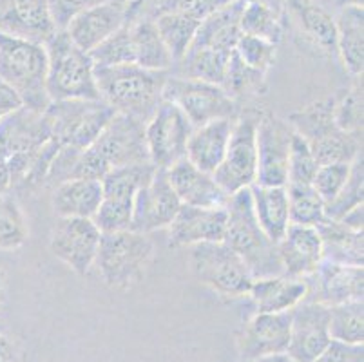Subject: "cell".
I'll return each instance as SVG.
<instances>
[{
    "mask_svg": "<svg viewBox=\"0 0 364 362\" xmlns=\"http://www.w3.org/2000/svg\"><path fill=\"white\" fill-rule=\"evenodd\" d=\"M149 161L145 124L127 115H114L89 147L73 159L69 179L102 181L109 171Z\"/></svg>",
    "mask_w": 364,
    "mask_h": 362,
    "instance_id": "cell-1",
    "label": "cell"
},
{
    "mask_svg": "<svg viewBox=\"0 0 364 362\" xmlns=\"http://www.w3.org/2000/svg\"><path fill=\"white\" fill-rule=\"evenodd\" d=\"M168 71H152L140 65L95 68V78L100 100L118 115L147 122L164 100V87Z\"/></svg>",
    "mask_w": 364,
    "mask_h": 362,
    "instance_id": "cell-2",
    "label": "cell"
},
{
    "mask_svg": "<svg viewBox=\"0 0 364 362\" xmlns=\"http://www.w3.org/2000/svg\"><path fill=\"white\" fill-rule=\"evenodd\" d=\"M227 208V230L223 243L243 257L254 279L283 275L277 243L264 234L257 223L252 207L250 188L230 194L225 203Z\"/></svg>",
    "mask_w": 364,
    "mask_h": 362,
    "instance_id": "cell-3",
    "label": "cell"
},
{
    "mask_svg": "<svg viewBox=\"0 0 364 362\" xmlns=\"http://www.w3.org/2000/svg\"><path fill=\"white\" fill-rule=\"evenodd\" d=\"M44 48L48 53L46 91L51 102L100 100L91 56L69 38L65 29H58Z\"/></svg>",
    "mask_w": 364,
    "mask_h": 362,
    "instance_id": "cell-4",
    "label": "cell"
},
{
    "mask_svg": "<svg viewBox=\"0 0 364 362\" xmlns=\"http://www.w3.org/2000/svg\"><path fill=\"white\" fill-rule=\"evenodd\" d=\"M46 75L48 53L44 46L0 33V78L15 89L24 107L46 111L51 104Z\"/></svg>",
    "mask_w": 364,
    "mask_h": 362,
    "instance_id": "cell-5",
    "label": "cell"
},
{
    "mask_svg": "<svg viewBox=\"0 0 364 362\" xmlns=\"http://www.w3.org/2000/svg\"><path fill=\"white\" fill-rule=\"evenodd\" d=\"M154 257V243L149 234L134 230L102 234L95 267L112 290H129L144 279Z\"/></svg>",
    "mask_w": 364,
    "mask_h": 362,
    "instance_id": "cell-6",
    "label": "cell"
},
{
    "mask_svg": "<svg viewBox=\"0 0 364 362\" xmlns=\"http://www.w3.org/2000/svg\"><path fill=\"white\" fill-rule=\"evenodd\" d=\"M51 139L60 147L85 149L117 115L104 100H60L46 107Z\"/></svg>",
    "mask_w": 364,
    "mask_h": 362,
    "instance_id": "cell-7",
    "label": "cell"
},
{
    "mask_svg": "<svg viewBox=\"0 0 364 362\" xmlns=\"http://www.w3.org/2000/svg\"><path fill=\"white\" fill-rule=\"evenodd\" d=\"M191 270L198 283L221 297L248 295L254 275L240 254L221 243H200L191 247Z\"/></svg>",
    "mask_w": 364,
    "mask_h": 362,
    "instance_id": "cell-8",
    "label": "cell"
},
{
    "mask_svg": "<svg viewBox=\"0 0 364 362\" xmlns=\"http://www.w3.org/2000/svg\"><path fill=\"white\" fill-rule=\"evenodd\" d=\"M164 100L181 109L193 127H201L216 119H236L237 104L221 85L200 80L168 76L164 87Z\"/></svg>",
    "mask_w": 364,
    "mask_h": 362,
    "instance_id": "cell-9",
    "label": "cell"
},
{
    "mask_svg": "<svg viewBox=\"0 0 364 362\" xmlns=\"http://www.w3.org/2000/svg\"><path fill=\"white\" fill-rule=\"evenodd\" d=\"M194 127L180 107L161 100L145 122V144L149 161L156 169H168L185 158Z\"/></svg>",
    "mask_w": 364,
    "mask_h": 362,
    "instance_id": "cell-10",
    "label": "cell"
},
{
    "mask_svg": "<svg viewBox=\"0 0 364 362\" xmlns=\"http://www.w3.org/2000/svg\"><path fill=\"white\" fill-rule=\"evenodd\" d=\"M257 119L240 118L234 124L230 142L220 167L214 171L216 183L228 196L256 183L257 151H256Z\"/></svg>",
    "mask_w": 364,
    "mask_h": 362,
    "instance_id": "cell-11",
    "label": "cell"
},
{
    "mask_svg": "<svg viewBox=\"0 0 364 362\" xmlns=\"http://www.w3.org/2000/svg\"><path fill=\"white\" fill-rule=\"evenodd\" d=\"M102 232L92 219L58 218L51 230L49 250L75 274L85 275L97 261Z\"/></svg>",
    "mask_w": 364,
    "mask_h": 362,
    "instance_id": "cell-12",
    "label": "cell"
},
{
    "mask_svg": "<svg viewBox=\"0 0 364 362\" xmlns=\"http://www.w3.org/2000/svg\"><path fill=\"white\" fill-rule=\"evenodd\" d=\"M294 131L289 122L274 116H264L256 125L257 176L261 187H287L289 178V156Z\"/></svg>",
    "mask_w": 364,
    "mask_h": 362,
    "instance_id": "cell-13",
    "label": "cell"
},
{
    "mask_svg": "<svg viewBox=\"0 0 364 362\" xmlns=\"http://www.w3.org/2000/svg\"><path fill=\"white\" fill-rule=\"evenodd\" d=\"M131 0H104L82 9L69 20L65 33L84 51H92L105 38L131 22Z\"/></svg>",
    "mask_w": 364,
    "mask_h": 362,
    "instance_id": "cell-14",
    "label": "cell"
},
{
    "mask_svg": "<svg viewBox=\"0 0 364 362\" xmlns=\"http://www.w3.org/2000/svg\"><path fill=\"white\" fill-rule=\"evenodd\" d=\"M180 207V198L168 183L167 169H156L151 181L134 196L131 230L151 234L167 228L176 218Z\"/></svg>",
    "mask_w": 364,
    "mask_h": 362,
    "instance_id": "cell-15",
    "label": "cell"
},
{
    "mask_svg": "<svg viewBox=\"0 0 364 362\" xmlns=\"http://www.w3.org/2000/svg\"><path fill=\"white\" fill-rule=\"evenodd\" d=\"M306 281V297L314 303L324 307L363 301L364 295V270L363 267L330 263L321 261L316 272L304 277Z\"/></svg>",
    "mask_w": 364,
    "mask_h": 362,
    "instance_id": "cell-16",
    "label": "cell"
},
{
    "mask_svg": "<svg viewBox=\"0 0 364 362\" xmlns=\"http://www.w3.org/2000/svg\"><path fill=\"white\" fill-rule=\"evenodd\" d=\"M330 337L328 307L314 301H303L292 310V328L287 353L297 362H314L323 353Z\"/></svg>",
    "mask_w": 364,
    "mask_h": 362,
    "instance_id": "cell-17",
    "label": "cell"
},
{
    "mask_svg": "<svg viewBox=\"0 0 364 362\" xmlns=\"http://www.w3.org/2000/svg\"><path fill=\"white\" fill-rule=\"evenodd\" d=\"M51 139V125L44 111L24 107L0 119V156H33Z\"/></svg>",
    "mask_w": 364,
    "mask_h": 362,
    "instance_id": "cell-18",
    "label": "cell"
},
{
    "mask_svg": "<svg viewBox=\"0 0 364 362\" xmlns=\"http://www.w3.org/2000/svg\"><path fill=\"white\" fill-rule=\"evenodd\" d=\"M56 31L48 0H0V33L44 46Z\"/></svg>",
    "mask_w": 364,
    "mask_h": 362,
    "instance_id": "cell-19",
    "label": "cell"
},
{
    "mask_svg": "<svg viewBox=\"0 0 364 362\" xmlns=\"http://www.w3.org/2000/svg\"><path fill=\"white\" fill-rule=\"evenodd\" d=\"M292 328V312L261 314L257 312L245 326L240 339L241 361L256 362L268 355L287 353Z\"/></svg>",
    "mask_w": 364,
    "mask_h": 362,
    "instance_id": "cell-20",
    "label": "cell"
},
{
    "mask_svg": "<svg viewBox=\"0 0 364 362\" xmlns=\"http://www.w3.org/2000/svg\"><path fill=\"white\" fill-rule=\"evenodd\" d=\"M167 228L171 247L221 243L227 230V208L181 205L176 218L172 219Z\"/></svg>",
    "mask_w": 364,
    "mask_h": 362,
    "instance_id": "cell-21",
    "label": "cell"
},
{
    "mask_svg": "<svg viewBox=\"0 0 364 362\" xmlns=\"http://www.w3.org/2000/svg\"><path fill=\"white\" fill-rule=\"evenodd\" d=\"M283 275L294 279L309 277L323 261V245L316 227L290 225L277 241Z\"/></svg>",
    "mask_w": 364,
    "mask_h": 362,
    "instance_id": "cell-22",
    "label": "cell"
},
{
    "mask_svg": "<svg viewBox=\"0 0 364 362\" xmlns=\"http://www.w3.org/2000/svg\"><path fill=\"white\" fill-rule=\"evenodd\" d=\"M171 187L180 198L181 205L191 207H225L228 194L216 183L213 174L200 171L187 158L167 169Z\"/></svg>",
    "mask_w": 364,
    "mask_h": 362,
    "instance_id": "cell-23",
    "label": "cell"
},
{
    "mask_svg": "<svg viewBox=\"0 0 364 362\" xmlns=\"http://www.w3.org/2000/svg\"><path fill=\"white\" fill-rule=\"evenodd\" d=\"M245 0H232L227 6L208 15L198 28L193 44L188 48L210 49V51L232 55L241 33L240 18Z\"/></svg>",
    "mask_w": 364,
    "mask_h": 362,
    "instance_id": "cell-24",
    "label": "cell"
},
{
    "mask_svg": "<svg viewBox=\"0 0 364 362\" xmlns=\"http://www.w3.org/2000/svg\"><path fill=\"white\" fill-rule=\"evenodd\" d=\"M236 119H216L201 127H194L193 134L188 138L187 154L185 158L200 171L214 174L220 164L223 161L227 152L230 134H232Z\"/></svg>",
    "mask_w": 364,
    "mask_h": 362,
    "instance_id": "cell-25",
    "label": "cell"
},
{
    "mask_svg": "<svg viewBox=\"0 0 364 362\" xmlns=\"http://www.w3.org/2000/svg\"><path fill=\"white\" fill-rule=\"evenodd\" d=\"M306 281L304 279L272 275V277L254 279L248 295L252 297L257 312L261 314H279L292 312L306 299Z\"/></svg>",
    "mask_w": 364,
    "mask_h": 362,
    "instance_id": "cell-26",
    "label": "cell"
},
{
    "mask_svg": "<svg viewBox=\"0 0 364 362\" xmlns=\"http://www.w3.org/2000/svg\"><path fill=\"white\" fill-rule=\"evenodd\" d=\"M104 198L100 181L68 179L53 188L51 207L58 218L92 219Z\"/></svg>",
    "mask_w": 364,
    "mask_h": 362,
    "instance_id": "cell-27",
    "label": "cell"
},
{
    "mask_svg": "<svg viewBox=\"0 0 364 362\" xmlns=\"http://www.w3.org/2000/svg\"><path fill=\"white\" fill-rule=\"evenodd\" d=\"M323 245V261L363 267L364 239L363 230H352L336 219H324L317 225Z\"/></svg>",
    "mask_w": 364,
    "mask_h": 362,
    "instance_id": "cell-28",
    "label": "cell"
},
{
    "mask_svg": "<svg viewBox=\"0 0 364 362\" xmlns=\"http://www.w3.org/2000/svg\"><path fill=\"white\" fill-rule=\"evenodd\" d=\"M337 55L352 76H363L364 69V11L359 6L339 9L336 18Z\"/></svg>",
    "mask_w": 364,
    "mask_h": 362,
    "instance_id": "cell-29",
    "label": "cell"
},
{
    "mask_svg": "<svg viewBox=\"0 0 364 362\" xmlns=\"http://www.w3.org/2000/svg\"><path fill=\"white\" fill-rule=\"evenodd\" d=\"M252 207L257 223L272 241H279L290 227L289 192L287 187H250Z\"/></svg>",
    "mask_w": 364,
    "mask_h": 362,
    "instance_id": "cell-30",
    "label": "cell"
},
{
    "mask_svg": "<svg viewBox=\"0 0 364 362\" xmlns=\"http://www.w3.org/2000/svg\"><path fill=\"white\" fill-rule=\"evenodd\" d=\"M129 28H131L134 65L152 71H171L174 60L167 46L164 44L154 20L149 16H138L129 22Z\"/></svg>",
    "mask_w": 364,
    "mask_h": 362,
    "instance_id": "cell-31",
    "label": "cell"
},
{
    "mask_svg": "<svg viewBox=\"0 0 364 362\" xmlns=\"http://www.w3.org/2000/svg\"><path fill=\"white\" fill-rule=\"evenodd\" d=\"M294 11L297 13L304 33L328 55H337V28L326 9L312 4L309 0H294Z\"/></svg>",
    "mask_w": 364,
    "mask_h": 362,
    "instance_id": "cell-32",
    "label": "cell"
},
{
    "mask_svg": "<svg viewBox=\"0 0 364 362\" xmlns=\"http://www.w3.org/2000/svg\"><path fill=\"white\" fill-rule=\"evenodd\" d=\"M156 172V167L151 161L132 164L109 171L102 179V191L107 198H120L134 201L138 191L145 187Z\"/></svg>",
    "mask_w": 364,
    "mask_h": 362,
    "instance_id": "cell-33",
    "label": "cell"
},
{
    "mask_svg": "<svg viewBox=\"0 0 364 362\" xmlns=\"http://www.w3.org/2000/svg\"><path fill=\"white\" fill-rule=\"evenodd\" d=\"M152 20L174 60V64L180 62L187 53L188 46L193 44L194 35L201 22L187 15H181V13H160V15L152 16Z\"/></svg>",
    "mask_w": 364,
    "mask_h": 362,
    "instance_id": "cell-34",
    "label": "cell"
},
{
    "mask_svg": "<svg viewBox=\"0 0 364 362\" xmlns=\"http://www.w3.org/2000/svg\"><path fill=\"white\" fill-rule=\"evenodd\" d=\"M241 33L267 40L270 44H279L283 36V26L274 13V9L263 0H248L245 2L240 18Z\"/></svg>",
    "mask_w": 364,
    "mask_h": 362,
    "instance_id": "cell-35",
    "label": "cell"
},
{
    "mask_svg": "<svg viewBox=\"0 0 364 362\" xmlns=\"http://www.w3.org/2000/svg\"><path fill=\"white\" fill-rule=\"evenodd\" d=\"M29 227L18 199L0 194V250L13 252L28 243Z\"/></svg>",
    "mask_w": 364,
    "mask_h": 362,
    "instance_id": "cell-36",
    "label": "cell"
},
{
    "mask_svg": "<svg viewBox=\"0 0 364 362\" xmlns=\"http://www.w3.org/2000/svg\"><path fill=\"white\" fill-rule=\"evenodd\" d=\"M330 337L344 344L364 343V304L363 301L328 307Z\"/></svg>",
    "mask_w": 364,
    "mask_h": 362,
    "instance_id": "cell-37",
    "label": "cell"
},
{
    "mask_svg": "<svg viewBox=\"0 0 364 362\" xmlns=\"http://www.w3.org/2000/svg\"><path fill=\"white\" fill-rule=\"evenodd\" d=\"M287 192H289L290 225L317 227L321 221L326 219L324 201L312 185H290L287 187Z\"/></svg>",
    "mask_w": 364,
    "mask_h": 362,
    "instance_id": "cell-38",
    "label": "cell"
},
{
    "mask_svg": "<svg viewBox=\"0 0 364 362\" xmlns=\"http://www.w3.org/2000/svg\"><path fill=\"white\" fill-rule=\"evenodd\" d=\"M95 68H112V65L134 64V53H132L131 28L125 24L124 28L112 33L102 44L89 51Z\"/></svg>",
    "mask_w": 364,
    "mask_h": 362,
    "instance_id": "cell-39",
    "label": "cell"
},
{
    "mask_svg": "<svg viewBox=\"0 0 364 362\" xmlns=\"http://www.w3.org/2000/svg\"><path fill=\"white\" fill-rule=\"evenodd\" d=\"M363 76L341 95L333 96V119L344 132H363Z\"/></svg>",
    "mask_w": 364,
    "mask_h": 362,
    "instance_id": "cell-40",
    "label": "cell"
},
{
    "mask_svg": "<svg viewBox=\"0 0 364 362\" xmlns=\"http://www.w3.org/2000/svg\"><path fill=\"white\" fill-rule=\"evenodd\" d=\"M364 199V164L363 154L352 164V171H350L348 179L344 187L341 188L339 194L324 205V215L328 219H341L346 212L352 208L363 205Z\"/></svg>",
    "mask_w": 364,
    "mask_h": 362,
    "instance_id": "cell-41",
    "label": "cell"
},
{
    "mask_svg": "<svg viewBox=\"0 0 364 362\" xmlns=\"http://www.w3.org/2000/svg\"><path fill=\"white\" fill-rule=\"evenodd\" d=\"M132 203L134 201H129V199L107 198V196H104L97 214L92 215V223L97 225L102 234L131 230Z\"/></svg>",
    "mask_w": 364,
    "mask_h": 362,
    "instance_id": "cell-42",
    "label": "cell"
},
{
    "mask_svg": "<svg viewBox=\"0 0 364 362\" xmlns=\"http://www.w3.org/2000/svg\"><path fill=\"white\" fill-rule=\"evenodd\" d=\"M319 164L314 158L309 144L301 136L294 132L292 147L289 156V178H287V187L290 185H312L314 176H316Z\"/></svg>",
    "mask_w": 364,
    "mask_h": 362,
    "instance_id": "cell-43",
    "label": "cell"
},
{
    "mask_svg": "<svg viewBox=\"0 0 364 362\" xmlns=\"http://www.w3.org/2000/svg\"><path fill=\"white\" fill-rule=\"evenodd\" d=\"M234 53L240 56L241 62L247 64L248 68H252L256 71L267 75L268 69L272 68L274 62H276L277 46L270 44L267 40L256 38V36L241 35Z\"/></svg>",
    "mask_w": 364,
    "mask_h": 362,
    "instance_id": "cell-44",
    "label": "cell"
},
{
    "mask_svg": "<svg viewBox=\"0 0 364 362\" xmlns=\"http://www.w3.org/2000/svg\"><path fill=\"white\" fill-rule=\"evenodd\" d=\"M263 78H264V73H259L256 71V69L248 68L247 64L241 62V58L236 55V53H232V56H230V60H228L227 75H225V82L221 87H223L228 95L236 100V96L259 87Z\"/></svg>",
    "mask_w": 364,
    "mask_h": 362,
    "instance_id": "cell-45",
    "label": "cell"
},
{
    "mask_svg": "<svg viewBox=\"0 0 364 362\" xmlns=\"http://www.w3.org/2000/svg\"><path fill=\"white\" fill-rule=\"evenodd\" d=\"M350 171H352V164L319 165L316 176H314L312 187L321 196L324 205L330 203L339 194V191L344 187L346 179H348Z\"/></svg>",
    "mask_w": 364,
    "mask_h": 362,
    "instance_id": "cell-46",
    "label": "cell"
},
{
    "mask_svg": "<svg viewBox=\"0 0 364 362\" xmlns=\"http://www.w3.org/2000/svg\"><path fill=\"white\" fill-rule=\"evenodd\" d=\"M49 9H51L53 20H55L56 29H65L69 20L92 4L104 2V0H48Z\"/></svg>",
    "mask_w": 364,
    "mask_h": 362,
    "instance_id": "cell-47",
    "label": "cell"
},
{
    "mask_svg": "<svg viewBox=\"0 0 364 362\" xmlns=\"http://www.w3.org/2000/svg\"><path fill=\"white\" fill-rule=\"evenodd\" d=\"M314 362H364L363 344H344L332 341Z\"/></svg>",
    "mask_w": 364,
    "mask_h": 362,
    "instance_id": "cell-48",
    "label": "cell"
},
{
    "mask_svg": "<svg viewBox=\"0 0 364 362\" xmlns=\"http://www.w3.org/2000/svg\"><path fill=\"white\" fill-rule=\"evenodd\" d=\"M22 107L21 96L16 95L15 89L11 85H8L4 80L0 78V119L4 116L11 115L13 111Z\"/></svg>",
    "mask_w": 364,
    "mask_h": 362,
    "instance_id": "cell-49",
    "label": "cell"
},
{
    "mask_svg": "<svg viewBox=\"0 0 364 362\" xmlns=\"http://www.w3.org/2000/svg\"><path fill=\"white\" fill-rule=\"evenodd\" d=\"M0 362H22L21 353L9 337L0 331Z\"/></svg>",
    "mask_w": 364,
    "mask_h": 362,
    "instance_id": "cell-50",
    "label": "cell"
},
{
    "mask_svg": "<svg viewBox=\"0 0 364 362\" xmlns=\"http://www.w3.org/2000/svg\"><path fill=\"white\" fill-rule=\"evenodd\" d=\"M363 214H364V207L359 205V207L352 208L350 212L343 215L341 219H336L339 223H343L344 227L352 228V230H363Z\"/></svg>",
    "mask_w": 364,
    "mask_h": 362,
    "instance_id": "cell-51",
    "label": "cell"
},
{
    "mask_svg": "<svg viewBox=\"0 0 364 362\" xmlns=\"http://www.w3.org/2000/svg\"><path fill=\"white\" fill-rule=\"evenodd\" d=\"M11 188V176H9V169L6 159L0 156V194H6V192Z\"/></svg>",
    "mask_w": 364,
    "mask_h": 362,
    "instance_id": "cell-52",
    "label": "cell"
},
{
    "mask_svg": "<svg viewBox=\"0 0 364 362\" xmlns=\"http://www.w3.org/2000/svg\"><path fill=\"white\" fill-rule=\"evenodd\" d=\"M256 362H297L296 358L290 357L289 353H276V355H268V357L257 358Z\"/></svg>",
    "mask_w": 364,
    "mask_h": 362,
    "instance_id": "cell-53",
    "label": "cell"
},
{
    "mask_svg": "<svg viewBox=\"0 0 364 362\" xmlns=\"http://www.w3.org/2000/svg\"><path fill=\"white\" fill-rule=\"evenodd\" d=\"M6 301V275L4 270L0 268V312H2V307H4Z\"/></svg>",
    "mask_w": 364,
    "mask_h": 362,
    "instance_id": "cell-54",
    "label": "cell"
},
{
    "mask_svg": "<svg viewBox=\"0 0 364 362\" xmlns=\"http://www.w3.org/2000/svg\"><path fill=\"white\" fill-rule=\"evenodd\" d=\"M364 0H337V6L339 8H346V6H359V8H363Z\"/></svg>",
    "mask_w": 364,
    "mask_h": 362,
    "instance_id": "cell-55",
    "label": "cell"
},
{
    "mask_svg": "<svg viewBox=\"0 0 364 362\" xmlns=\"http://www.w3.org/2000/svg\"><path fill=\"white\" fill-rule=\"evenodd\" d=\"M240 362H248V361H240Z\"/></svg>",
    "mask_w": 364,
    "mask_h": 362,
    "instance_id": "cell-56",
    "label": "cell"
},
{
    "mask_svg": "<svg viewBox=\"0 0 364 362\" xmlns=\"http://www.w3.org/2000/svg\"><path fill=\"white\" fill-rule=\"evenodd\" d=\"M245 2H248V0H245Z\"/></svg>",
    "mask_w": 364,
    "mask_h": 362,
    "instance_id": "cell-57",
    "label": "cell"
},
{
    "mask_svg": "<svg viewBox=\"0 0 364 362\" xmlns=\"http://www.w3.org/2000/svg\"><path fill=\"white\" fill-rule=\"evenodd\" d=\"M0 331H2V328H0Z\"/></svg>",
    "mask_w": 364,
    "mask_h": 362,
    "instance_id": "cell-58",
    "label": "cell"
}]
</instances>
